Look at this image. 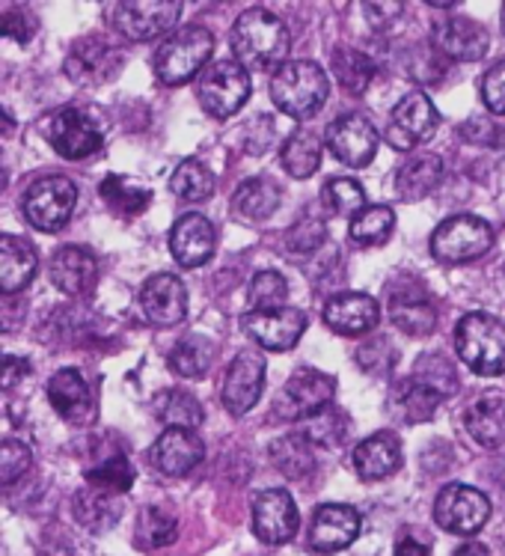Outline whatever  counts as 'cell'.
<instances>
[{
	"mask_svg": "<svg viewBox=\"0 0 505 556\" xmlns=\"http://www.w3.org/2000/svg\"><path fill=\"white\" fill-rule=\"evenodd\" d=\"M289 30L270 10L253 7L238 15L232 27V51L244 68H280L289 54Z\"/></svg>",
	"mask_w": 505,
	"mask_h": 556,
	"instance_id": "6da1fadb",
	"label": "cell"
},
{
	"mask_svg": "<svg viewBox=\"0 0 505 556\" xmlns=\"http://www.w3.org/2000/svg\"><path fill=\"white\" fill-rule=\"evenodd\" d=\"M330 78L313 60H289L270 78V99L286 116L310 119L325 108Z\"/></svg>",
	"mask_w": 505,
	"mask_h": 556,
	"instance_id": "7a4b0ae2",
	"label": "cell"
},
{
	"mask_svg": "<svg viewBox=\"0 0 505 556\" xmlns=\"http://www.w3.org/2000/svg\"><path fill=\"white\" fill-rule=\"evenodd\" d=\"M455 352L476 375L505 372V325L488 313H467L455 328Z\"/></svg>",
	"mask_w": 505,
	"mask_h": 556,
	"instance_id": "3957f363",
	"label": "cell"
},
{
	"mask_svg": "<svg viewBox=\"0 0 505 556\" xmlns=\"http://www.w3.org/2000/svg\"><path fill=\"white\" fill-rule=\"evenodd\" d=\"M212 54L214 34L209 27H200V24L181 27V30H176V34L169 36L164 46L157 48V78L164 80L167 87H181V84H188L193 75H200L202 66L209 63Z\"/></svg>",
	"mask_w": 505,
	"mask_h": 556,
	"instance_id": "277c9868",
	"label": "cell"
},
{
	"mask_svg": "<svg viewBox=\"0 0 505 556\" xmlns=\"http://www.w3.org/2000/svg\"><path fill=\"white\" fill-rule=\"evenodd\" d=\"M494 244V229L476 215H455L443 220L431 236V256L443 265H464L484 256Z\"/></svg>",
	"mask_w": 505,
	"mask_h": 556,
	"instance_id": "5b68a950",
	"label": "cell"
},
{
	"mask_svg": "<svg viewBox=\"0 0 505 556\" xmlns=\"http://www.w3.org/2000/svg\"><path fill=\"white\" fill-rule=\"evenodd\" d=\"M197 92H200V104L205 108V114H212L214 119H229L250 99L248 68L236 60H217L200 75Z\"/></svg>",
	"mask_w": 505,
	"mask_h": 556,
	"instance_id": "8992f818",
	"label": "cell"
},
{
	"mask_svg": "<svg viewBox=\"0 0 505 556\" xmlns=\"http://www.w3.org/2000/svg\"><path fill=\"white\" fill-rule=\"evenodd\" d=\"M337 396V381L318 369H301L289 378L280 396L274 402V414L280 420H313L315 414L333 405Z\"/></svg>",
	"mask_w": 505,
	"mask_h": 556,
	"instance_id": "52a82bcc",
	"label": "cell"
},
{
	"mask_svg": "<svg viewBox=\"0 0 505 556\" xmlns=\"http://www.w3.org/2000/svg\"><path fill=\"white\" fill-rule=\"evenodd\" d=\"M78 205V188L66 176H48L24 193V217L42 232H56L68 224Z\"/></svg>",
	"mask_w": 505,
	"mask_h": 556,
	"instance_id": "ba28073f",
	"label": "cell"
},
{
	"mask_svg": "<svg viewBox=\"0 0 505 556\" xmlns=\"http://www.w3.org/2000/svg\"><path fill=\"white\" fill-rule=\"evenodd\" d=\"M491 518V500L479 489L452 482L434 500V521L446 533L476 535Z\"/></svg>",
	"mask_w": 505,
	"mask_h": 556,
	"instance_id": "9c48e42d",
	"label": "cell"
},
{
	"mask_svg": "<svg viewBox=\"0 0 505 556\" xmlns=\"http://www.w3.org/2000/svg\"><path fill=\"white\" fill-rule=\"evenodd\" d=\"M46 137L48 143L56 149V155L68 161L90 159L99 152L101 140H104L99 125L78 108H63L54 116H48Z\"/></svg>",
	"mask_w": 505,
	"mask_h": 556,
	"instance_id": "30bf717a",
	"label": "cell"
},
{
	"mask_svg": "<svg viewBox=\"0 0 505 556\" xmlns=\"http://www.w3.org/2000/svg\"><path fill=\"white\" fill-rule=\"evenodd\" d=\"M181 15V3L176 0H152V3H140V0H128L113 10V24L116 30L131 39V42H149L155 36L167 34L176 27Z\"/></svg>",
	"mask_w": 505,
	"mask_h": 556,
	"instance_id": "8fae6325",
	"label": "cell"
},
{
	"mask_svg": "<svg viewBox=\"0 0 505 556\" xmlns=\"http://www.w3.org/2000/svg\"><path fill=\"white\" fill-rule=\"evenodd\" d=\"M241 328L250 340L258 342L268 352H289L301 342L306 330V316L294 307L280 309H253L241 318Z\"/></svg>",
	"mask_w": 505,
	"mask_h": 556,
	"instance_id": "7c38bea8",
	"label": "cell"
},
{
	"mask_svg": "<svg viewBox=\"0 0 505 556\" xmlns=\"http://www.w3.org/2000/svg\"><path fill=\"white\" fill-rule=\"evenodd\" d=\"M438 108L431 104L426 92H411L402 102L393 108L390 116V128H387V140L395 149H411L416 143H426L438 131Z\"/></svg>",
	"mask_w": 505,
	"mask_h": 556,
	"instance_id": "4fadbf2b",
	"label": "cell"
},
{
	"mask_svg": "<svg viewBox=\"0 0 505 556\" xmlns=\"http://www.w3.org/2000/svg\"><path fill=\"white\" fill-rule=\"evenodd\" d=\"M298 506L286 489L262 491L253 503V530L265 545H286L298 533Z\"/></svg>",
	"mask_w": 505,
	"mask_h": 556,
	"instance_id": "5bb4252c",
	"label": "cell"
},
{
	"mask_svg": "<svg viewBox=\"0 0 505 556\" xmlns=\"http://www.w3.org/2000/svg\"><path fill=\"white\" fill-rule=\"evenodd\" d=\"M327 147L342 164L349 167H366L378 152V128L363 114L339 116L327 128Z\"/></svg>",
	"mask_w": 505,
	"mask_h": 556,
	"instance_id": "9a60e30c",
	"label": "cell"
},
{
	"mask_svg": "<svg viewBox=\"0 0 505 556\" xmlns=\"http://www.w3.org/2000/svg\"><path fill=\"white\" fill-rule=\"evenodd\" d=\"M363 530V518L357 509L342 506V503H327L315 511L313 527H310V547L318 554H337L354 542Z\"/></svg>",
	"mask_w": 505,
	"mask_h": 556,
	"instance_id": "2e32d148",
	"label": "cell"
},
{
	"mask_svg": "<svg viewBox=\"0 0 505 556\" xmlns=\"http://www.w3.org/2000/svg\"><path fill=\"white\" fill-rule=\"evenodd\" d=\"M140 307L152 325H179L188 313V292L176 274H152L140 289Z\"/></svg>",
	"mask_w": 505,
	"mask_h": 556,
	"instance_id": "e0dca14e",
	"label": "cell"
},
{
	"mask_svg": "<svg viewBox=\"0 0 505 556\" xmlns=\"http://www.w3.org/2000/svg\"><path fill=\"white\" fill-rule=\"evenodd\" d=\"M262 387H265V361L256 352H238L229 372H226L224 405L236 417H241L250 408H256Z\"/></svg>",
	"mask_w": 505,
	"mask_h": 556,
	"instance_id": "ac0fdd59",
	"label": "cell"
},
{
	"mask_svg": "<svg viewBox=\"0 0 505 556\" xmlns=\"http://www.w3.org/2000/svg\"><path fill=\"white\" fill-rule=\"evenodd\" d=\"M205 446L191 429H167L152 446V465L164 477H188L193 467L200 465Z\"/></svg>",
	"mask_w": 505,
	"mask_h": 556,
	"instance_id": "d6986e66",
	"label": "cell"
},
{
	"mask_svg": "<svg viewBox=\"0 0 505 556\" xmlns=\"http://www.w3.org/2000/svg\"><path fill=\"white\" fill-rule=\"evenodd\" d=\"M491 36L482 24L472 18H460L452 15L446 22H438L434 27V46L443 58L458 60V63H470V60H482L488 51Z\"/></svg>",
	"mask_w": 505,
	"mask_h": 556,
	"instance_id": "ffe728a7",
	"label": "cell"
},
{
	"mask_svg": "<svg viewBox=\"0 0 505 556\" xmlns=\"http://www.w3.org/2000/svg\"><path fill=\"white\" fill-rule=\"evenodd\" d=\"M214 244H217V232L212 220L202 215H181L169 232V250L185 268L205 265L214 256Z\"/></svg>",
	"mask_w": 505,
	"mask_h": 556,
	"instance_id": "44dd1931",
	"label": "cell"
},
{
	"mask_svg": "<svg viewBox=\"0 0 505 556\" xmlns=\"http://www.w3.org/2000/svg\"><path fill=\"white\" fill-rule=\"evenodd\" d=\"M325 321L327 328L337 330L342 337H363V333H369L381 321V307H378V301L371 295L345 292V295H337L333 301H327Z\"/></svg>",
	"mask_w": 505,
	"mask_h": 556,
	"instance_id": "7402d4cb",
	"label": "cell"
},
{
	"mask_svg": "<svg viewBox=\"0 0 505 556\" xmlns=\"http://www.w3.org/2000/svg\"><path fill=\"white\" fill-rule=\"evenodd\" d=\"M123 60L116 54V48H111L104 39L99 36H87V39H80L75 42V48L68 51L66 58V75L75 84H101V80H108L116 72Z\"/></svg>",
	"mask_w": 505,
	"mask_h": 556,
	"instance_id": "603a6c76",
	"label": "cell"
},
{
	"mask_svg": "<svg viewBox=\"0 0 505 556\" xmlns=\"http://www.w3.org/2000/svg\"><path fill=\"white\" fill-rule=\"evenodd\" d=\"M99 280V262L90 250L84 248H63L56 250L51 260V283L63 295H84L90 292Z\"/></svg>",
	"mask_w": 505,
	"mask_h": 556,
	"instance_id": "cb8c5ba5",
	"label": "cell"
},
{
	"mask_svg": "<svg viewBox=\"0 0 505 556\" xmlns=\"http://www.w3.org/2000/svg\"><path fill=\"white\" fill-rule=\"evenodd\" d=\"M354 470L359 479L366 482H378V479L393 477L395 470L402 467V443L393 432H378L366 438L354 450Z\"/></svg>",
	"mask_w": 505,
	"mask_h": 556,
	"instance_id": "d4e9b609",
	"label": "cell"
},
{
	"mask_svg": "<svg viewBox=\"0 0 505 556\" xmlns=\"http://www.w3.org/2000/svg\"><path fill=\"white\" fill-rule=\"evenodd\" d=\"M36 250L30 241L15 239V236H3L0 239V289L7 295H15L27 286L34 283L36 277Z\"/></svg>",
	"mask_w": 505,
	"mask_h": 556,
	"instance_id": "484cf974",
	"label": "cell"
},
{
	"mask_svg": "<svg viewBox=\"0 0 505 556\" xmlns=\"http://www.w3.org/2000/svg\"><path fill=\"white\" fill-rule=\"evenodd\" d=\"M72 511H75V521L90 530V533H104L111 530L113 523L123 518V503L116 500L113 491L104 489H84L72 500Z\"/></svg>",
	"mask_w": 505,
	"mask_h": 556,
	"instance_id": "4316f807",
	"label": "cell"
},
{
	"mask_svg": "<svg viewBox=\"0 0 505 556\" xmlns=\"http://www.w3.org/2000/svg\"><path fill=\"white\" fill-rule=\"evenodd\" d=\"M446 399L443 390L431 387L428 381H422L419 375H411L407 381L395 384L393 390V408L395 414L407 422H422L434 417V410L440 408V402Z\"/></svg>",
	"mask_w": 505,
	"mask_h": 556,
	"instance_id": "83f0119b",
	"label": "cell"
},
{
	"mask_svg": "<svg viewBox=\"0 0 505 556\" xmlns=\"http://www.w3.org/2000/svg\"><path fill=\"white\" fill-rule=\"evenodd\" d=\"M48 402L66 420H84L90 410V387L75 369H60L48 381Z\"/></svg>",
	"mask_w": 505,
	"mask_h": 556,
	"instance_id": "f1b7e54d",
	"label": "cell"
},
{
	"mask_svg": "<svg viewBox=\"0 0 505 556\" xmlns=\"http://www.w3.org/2000/svg\"><path fill=\"white\" fill-rule=\"evenodd\" d=\"M467 432L482 446H503L505 443V399L484 396L467 408Z\"/></svg>",
	"mask_w": 505,
	"mask_h": 556,
	"instance_id": "f546056e",
	"label": "cell"
},
{
	"mask_svg": "<svg viewBox=\"0 0 505 556\" xmlns=\"http://www.w3.org/2000/svg\"><path fill=\"white\" fill-rule=\"evenodd\" d=\"M282 203L280 185L268 179V176H256L248 182L238 185L236 197H232V208L248 220H265L270 217Z\"/></svg>",
	"mask_w": 505,
	"mask_h": 556,
	"instance_id": "4dcf8cb0",
	"label": "cell"
},
{
	"mask_svg": "<svg viewBox=\"0 0 505 556\" xmlns=\"http://www.w3.org/2000/svg\"><path fill=\"white\" fill-rule=\"evenodd\" d=\"M440 179H443V161L426 152V155L404 164L395 176V188H399L402 200H422L438 188Z\"/></svg>",
	"mask_w": 505,
	"mask_h": 556,
	"instance_id": "1f68e13d",
	"label": "cell"
},
{
	"mask_svg": "<svg viewBox=\"0 0 505 556\" xmlns=\"http://www.w3.org/2000/svg\"><path fill=\"white\" fill-rule=\"evenodd\" d=\"M390 316H393L395 328L407 337H414V340L428 337L438 325V313L426 295H395Z\"/></svg>",
	"mask_w": 505,
	"mask_h": 556,
	"instance_id": "d6a6232c",
	"label": "cell"
},
{
	"mask_svg": "<svg viewBox=\"0 0 505 556\" xmlns=\"http://www.w3.org/2000/svg\"><path fill=\"white\" fill-rule=\"evenodd\" d=\"M270 458H274L277 470L286 473L289 479H306L315 467L313 443L306 441L303 434L277 438V441L270 443Z\"/></svg>",
	"mask_w": 505,
	"mask_h": 556,
	"instance_id": "836d02e7",
	"label": "cell"
},
{
	"mask_svg": "<svg viewBox=\"0 0 505 556\" xmlns=\"http://www.w3.org/2000/svg\"><path fill=\"white\" fill-rule=\"evenodd\" d=\"M321 164V143L313 131L298 128L286 143H282V167L294 179H310Z\"/></svg>",
	"mask_w": 505,
	"mask_h": 556,
	"instance_id": "e575fe53",
	"label": "cell"
},
{
	"mask_svg": "<svg viewBox=\"0 0 505 556\" xmlns=\"http://www.w3.org/2000/svg\"><path fill=\"white\" fill-rule=\"evenodd\" d=\"M179 535V521L176 515L164 506H147L137 518V542L147 551H164L176 542Z\"/></svg>",
	"mask_w": 505,
	"mask_h": 556,
	"instance_id": "d590c367",
	"label": "cell"
},
{
	"mask_svg": "<svg viewBox=\"0 0 505 556\" xmlns=\"http://www.w3.org/2000/svg\"><path fill=\"white\" fill-rule=\"evenodd\" d=\"M395 215L390 205H366L359 215L351 217V239L359 248H378L393 236Z\"/></svg>",
	"mask_w": 505,
	"mask_h": 556,
	"instance_id": "8d00e7d4",
	"label": "cell"
},
{
	"mask_svg": "<svg viewBox=\"0 0 505 556\" xmlns=\"http://www.w3.org/2000/svg\"><path fill=\"white\" fill-rule=\"evenodd\" d=\"M375 72H378V66L363 51H354V48H337L333 51V75L351 96L369 90Z\"/></svg>",
	"mask_w": 505,
	"mask_h": 556,
	"instance_id": "74e56055",
	"label": "cell"
},
{
	"mask_svg": "<svg viewBox=\"0 0 505 556\" xmlns=\"http://www.w3.org/2000/svg\"><path fill=\"white\" fill-rule=\"evenodd\" d=\"M101 197H104V203L111 205L113 212H119V215L125 217L140 215L149 205V200H152L149 188L137 185L135 179H128V176H108V179L101 182Z\"/></svg>",
	"mask_w": 505,
	"mask_h": 556,
	"instance_id": "f35d334b",
	"label": "cell"
},
{
	"mask_svg": "<svg viewBox=\"0 0 505 556\" xmlns=\"http://www.w3.org/2000/svg\"><path fill=\"white\" fill-rule=\"evenodd\" d=\"M214 361V342L205 337H188L169 352V369L181 378H202Z\"/></svg>",
	"mask_w": 505,
	"mask_h": 556,
	"instance_id": "ab89813d",
	"label": "cell"
},
{
	"mask_svg": "<svg viewBox=\"0 0 505 556\" xmlns=\"http://www.w3.org/2000/svg\"><path fill=\"white\" fill-rule=\"evenodd\" d=\"M155 414L161 422H167V429H197L202 422L200 402L185 393V390H167L155 402Z\"/></svg>",
	"mask_w": 505,
	"mask_h": 556,
	"instance_id": "60d3db41",
	"label": "cell"
},
{
	"mask_svg": "<svg viewBox=\"0 0 505 556\" xmlns=\"http://www.w3.org/2000/svg\"><path fill=\"white\" fill-rule=\"evenodd\" d=\"M169 191L181 197V200H193V203L209 200L214 191V173L197 159L181 161L176 173L169 176Z\"/></svg>",
	"mask_w": 505,
	"mask_h": 556,
	"instance_id": "b9f144b4",
	"label": "cell"
},
{
	"mask_svg": "<svg viewBox=\"0 0 505 556\" xmlns=\"http://www.w3.org/2000/svg\"><path fill=\"white\" fill-rule=\"evenodd\" d=\"M321 203L330 215L339 217H354L366 208V191L363 185L354 182V179H330V182L321 188Z\"/></svg>",
	"mask_w": 505,
	"mask_h": 556,
	"instance_id": "7bdbcfd3",
	"label": "cell"
},
{
	"mask_svg": "<svg viewBox=\"0 0 505 556\" xmlns=\"http://www.w3.org/2000/svg\"><path fill=\"white\" fill-rule=\"evenodd\" d=\"M345 434H349V417L333 405L315 414L313 420H306V429H303V438L318 446H339L345 441Z\"/></svg>",
	"mask_w": 505,
	"mask_h": 556,
	"instance_id": "ee69618b",
	"label": "cell"
},
{
	"mask_svg": "<svg viewBox=\"0 0 505 556\" xmlns=\"http://www.w3.org/2000/svg\"><path fill=\"white\" fill-rule=\"evenodd\" d=\"M92 489H104L113 491V494H119V491L131 489V482H135V467L128 465V458L125 455H111V458H104L101 465H96L87 473Z\"/></svg>",
	"mask_w": 505,
	"mask_h": 556,
	"instance_id": "f6af8a7d",
	"label": "cell"
},
{
	"mask_svg": "<svg viewBox=\"0 0 505 556\" xmlns=\"http://www.w3.org/2000/svg\"><path fill=\"white\" fill-rule=\"evenodd\" d=\"M289 298V283L277 271H262L250 283V313L253 309H280Z\"/></svg>",
	"mask_w": 505,
	"mask_h": 556,
	"instance_id": "bcb514c9",
	"label": "cell"
},
{
	"mask_svg": "<svg viewBox=\"0 0 505 556\" xmlns=\"http://www.w3.org/2000/svg\"><path fill=\"white\" fill-rule=\"evenodd\" d=\"M30 462H34L30 446H24L22 441H3V446H0V482L12 485L15 479L27 473Z\"/></svg>",
	"mask_w": 505,
	"mask_h": 556,
	"instance_id": "7dc6e473",
	"label": "cell"
},
{
	"mask_svg": "<svg viewBox=\"0 0 505 556\" xmlns=\"http://www.w3.org/2000/svg\"><path fill=\"white\" fill-rule=\"evenodd\" d=\"M482 102L496 116H505V63H496L484 72Z\"/></svg>",
	"mask_w": 505,
	"mask_h": 556,
	"instance_id": "c3c4849f",
	"label": "cell"
},
{
	"mask_svg": "<svg viewBox=\"0 0 505 556\" xmlns=\"http://www.w3.org/2000/svg\"><path fill=\"white\" fill-rule=\"evenodd\" d=\"M34 15L24 10H7L3 12V34L18 39V42H27L34 36Z\"/></svg>",
	"mask_w": 505,
	"mask_h": 556,
	"instance_id": "681fc988",
	"label": "cell"
},
{
	"mask_svg": "<svg viewBox=\"0 0 505 556\" xmlns=\"http://www.w3.org/2000/svg\"><path fill=\"white\" fill-rule=\"evenodd\" d=\"M30 372V366L18 361V357H7L3 361V387H15L18 384V378Z\"/></svg>",
	"mask_w": 505,
	"mask_h": 556,
	"instance_id": "f907efd6",
	"label": "cell"
},
{
	"mask_svg": "<svg viewBox=\"0 0 505 556\" xmlns=\"http://www.w3.org/2000/svg\"><path fill=\"white\" fill-rule=\"evenodd\" d=\"M393 556H431V554H428L426 545H419V542H414V539H404V542L395 545Z\"/></svg>",
	"mask_w": 505,
	"mask_h": 556,
	"instance_id": "816d5d0a",
	"label": "cell"
},
{
	"mask_svg": "<svg viewBox=\"0 0 505 556\" xmlns=\"http://www.w3.org/2000/svg\"><path fill=\"white\" fill-rule=\"evenodd\" d=\"M455 556H488V547L484 545H464L458 547V554Z\"/></svg>",
	"mask_w": 505,
	"mask_h": 556,
	"instance_id": "f5cc1de1",
	"label": "cell"
},
{
	"mask_svg": "<svg viewBox=\"0 0 505 556\" xmlns=\"http://www.w3.org/2000/svg\"><path fill=\"white\" fill-rule=\"evenodd\" d=\"M503 34H505V7H503Z\"/></svg>",
	"mask_w": 505,
	"mask_h": 556,
	"instance_id": "db71d44e",
	"label": "cell"
}]
</instances>
